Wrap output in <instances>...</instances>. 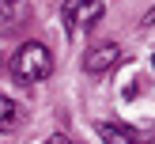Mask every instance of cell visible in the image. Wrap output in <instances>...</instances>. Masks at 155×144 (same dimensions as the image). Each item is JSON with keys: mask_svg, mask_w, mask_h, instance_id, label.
<instances>
[{"mask_svg": "<svg viewBox=\"0 0 155 144\" xmlns=\"http://www.w3.org/2000/svg\"><path fill=\"white\" fill-rule=\"evenodd\" d=\"M53 72V53L42 42H23L12 57V76L19 83H42Z\"/></svg>", "mask_w": 155, "mask_h": 144, "instance_id": "6da1fadb", "label": "cell"}, {"mask_svg": "<svg viewBox=\"0 0 155 144\" xmlns=\"http://www.w3.org/2000/svg\"><path fill=\"white\" fill-rule=\"evenodd\" d=\"M102 12H106L102 0H64V8H61L68 30H91L102 19Z\"/></svg>", "mask_w": 155, "mask_h": 144, "instance_id": "7a4b0ae2", "label": "cell"}, {"mask_svg": "<svg viewBox=\"0 0 155 144\" xmlns=\"http://www.w3.org/2000/svg\"><path fill=\"white\" fill-rule=\"evenodd\" d=\"M121 65V49L114 42H102V45H91L87 53H83V72L91 76H102V72H114V68Z\"/></svg>", "mask_w": 155, "mask_h": 144, "instance_id": "3957f363", "label": "cell"}, {"mask_svg": "<svg viewBox=\"0 0 155 144\" xmlns=\"http://www.w3.org/2000/svg\"><path fill=\"white\" fill-rule=\"evenodd\" d=\"M27 19H30V4L27 0H0V34L23 27Z\"/></svg>", "mask_w": 155, "mask_h": 144, "instance_id": "277c9868", "label": "cell"}, {"mask_svg": "<svg viewBox=\"0 0 155 144\" xmlns=\"http://www.w3.org/2000/svg\"><path fill=\"white\" fill-rule=\"evenodd\" d=\"M98 133H102V144H144V136H136L133 129L121 125V121H102Z\"/></svg>", "mask_w": 155, "mask_h": 144, "instance_id": "5b68a950", "label": "cell"}, {"mask_svg": "<svg viewBox=\"0 0 155 144\" xmlns=\"http://www.w3.org/2000/svg\"><path fill=\"white\" fill-rule=\"evenodd\" d=\"M23 121V106L12 102L8 95H0V133H12V129H19Z\"/></svg>", "mask_w": 155, "mask_h": 144, "instance_id": "8992f818", "label": "cell"}]
</instances>
